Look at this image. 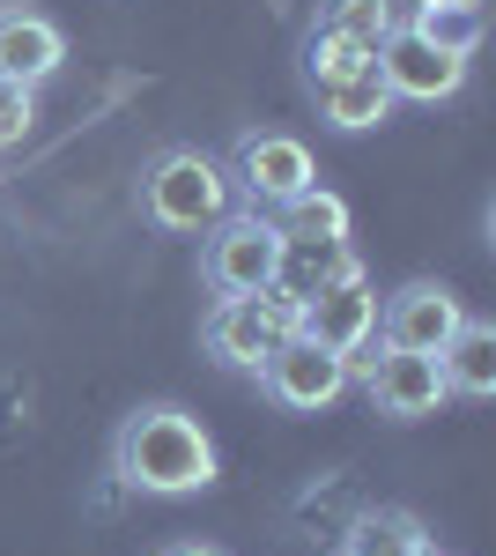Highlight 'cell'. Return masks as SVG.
<instances>
[{
    "label": "cell",
    "instance_id": "cell-21",
    "mask_svg": "<svg viewBox=\"0 0 496 556\" xmlns=\"http://www.w3.org/2000/svg\"><path fill=\"white\" fill-rule=\"evenodd\" d=\"M156 556H230V549H215V542H164Z\"/></svg>",
    "mask_w": 496,
    "mask_h": 556
},
{
    "label": "cell",
    "instance_id": "cell-23",
    "mask_svg": "<svg viewBox=\"0 0 496 556\" xmlns=\"http://www.w3.org/2000/svg\"><path fill=\"white\" fill-rule=\"evenodd\" d=\"M430 556H445V549H430Z\"/></svg>",
    "mask_w": 496,
    "mask_h": 556
},
{
    "label": "cell",
    "instance_id": "cell-14",
    "mask_svg": "<svg viewBox=\"0 0 496 556\" xmlns=\"http://www.w3.org/2000/svg\"><path fill=\"white\" fill-rule=\"evenodd\" d=\"M311 97H319V119L341 134H371L393 119V89L378 83V60L364 67V75H333V83H311Z\"/></svg>",
    "mask_w": 496,
    "mask_h": 556
},
{
    "label": "cell",
    "instance_id": "cell-19",
    "mask_svg": "<svg viewBox=\"0 0 496 556\" xmlns=\"http://www.w3.org/2000/svg\"><path fill=\"white\" fill-rule=\"evenodd\" d=\"M378 52L348 38H327V30H304V83H333V75H364Z\"/></svg>",
    "mask_w": 496,
    "mask_h": 556
},
{
    "label": "cell",
    "instance_id": "cell-10",
    "mask_svg": "<svg viewBox=\"0 0 496 556\" xmlns=\"http://www.w3.org/2000/svg\"><path fill=\"white\" fill-rule=\"evenodd\" d=\"M296 334L319 342V349H333V356L371 349L378 342V290L364 282V267L341 275V282H327V290H311V298L296 304Z\"/></svg>",
    "mask_w": 496,
    "mask_h": 556
},
{
    "label": "cell",
    "instance_id": "cell-9",
    "mask_svg": "<svg viewBox=\"0 0 496 556\" xmlns=\"http://www.w3.org/2000/svg\"><path fill=\"white\" fill-rule=\"evenodd\" d=\"M459 319H467V304H459L453 282L415 275V282H400V290H385V298H378V342L415 349V356H437V349L453 342Z\"/></svg>",
    "mask_w": 496,
    "mask_h": 556
},
{
    "label": "cell",
    "instance_id": "cell-8",
    "mask_svg": "<svg viewBox=\"0 0 496 556\" xmlns=\"http://www.w3.org/2000/svg\"><path fill=\"white\" fill-rule=\"evenodd\" d=\"M259 393L275 401V408H296V416H319V408H333L341 393H348V356H333V349L304 342V334H290V342L275 349L259 371Z\"/></svg>",
    "mask_w": 496,
    "mask_h": 556
},
{
    "label": "cell",
    "instance_id": "cell-18",
    "mask_svg": "<svg viewBox=\"0 0 496 556\" xmlns=\"http://www.w3.org/2000/svg\"><path fill=\"white\" fill-rule=\"evenodd\" d=\"M275 223H282V238H348V201L341 193H296L290 208H275Z\"/></svg>",
    "mask_w": 496,
    "mask_h": 556
},
{
    "label": "cell",
    "instance_id": "cell-17",
    "mask_svg": "<svg viewBox=\"0 0 496 556\" xmlns=\"http://www.w3.org/2000/svg\"><path fill=\"white\" fill-rule=\"evenodd\" d=\"M400 23H415L430 45H445V52H459V60H474V45H482V8H453V0H415V15H400Z\"/></svg>",
    "mask_w": 496,
    "mask_h": 556
},
{
    "label": "cell",
    "instance_id": "cell-15",
    "mask_svg": "<svg viewBox=\"0 0 496 556\" xmlns=\"http://www.w3.org/2000/svg\"><path fill=\"white\" fill-rule=\"evenodd\" d=\"M430 527L400 505H378V513H356V527L341 534V556H430Z\"/></svg>",
    "mask_w": 496,
    "mask_h": 556
},
{
    "label": "cell",
    "instance_id": "cell-20",
    "mask_svg": "<svg viewBox=\"0 0 496 556\" xmlns=\"http://www.w3.org/2000/svg\"><path fill=\"white\" fill-rule=\"evenodd\" d=\"M30 127H38V89L0 75V156H8V149H23Z\"/></svg>",
    "mask_w": 496,
    "mask_h": 556
},
{
    "label": "cell",
    "instance_id": "cell-1",
    "mask_svg": "<svg viewBox=\"0 0 496 556\" xmlns=\"http://www.w3.org/2000/svg\"><path fill=\"white\" fill-rule=\"evenodd\" d=\"M112 475L133 497H193L215 482V438L178 401H141L112 430Z\"/></svg>",
    "mask_w": 496,
    "mask_h": 556
},
{
    "label": "cell",
    "instance_id": "cell-6",
    "mask_svg": "<svg viewBox=\"0 0 496 556\" xmlns=\"http://www.w3.org/2000/svg\"><path fill=\"white\" fill-rule=\"evenodd\" d=\"M230 193H245V208H290L296 193H311L319 186V164H311V149L282 127H252L238 134V149H230Z\"/></svg>",
    "mask_w": 496,
    "mask_h": 556
},
{
    "label": "cell",
    "instance_id": "cell-2",
    "mask_svg": "<svg viewBox=\"0 0 496 556\" xmlns=\"http://www.w3.org/2000/svg\"><path fill=\"white\" fill-rule=\"evenodd\" d=\"M238 208L230 193V172L207 156V149H156L149 172H141V215L170 230V238H201L207 223Z\"/></svg>",
    "mask_w": 496,
    "mask_h": 556
},
{
    "label": "cell",
    "instance_id": "cell-12",
    "mask_svg": "<svg viewBox=\"0 0 496 556\" xmlns=\"http://www.w3.org/2000/svg\"><path fill=\"white\" fill-rule=\"evenodd\" d=\"M437 371H445V393H459V401H489L496 393V327L489 319H459L453 342L437 349Z\"/></svg>",
    "mask_w": 496,
    "mask_h": 556
},
{
    "label": "cell",
    "instance_id": "cell-11",
    "mask_svg": "<svg viewBox=\"0 0 496 556\" xmlns=\"http://www.w3.org/2000/svg\"><path fill=\"white\" fill-rule=\"evenodd\" d=\"M60 67H67V30L44 15L38 0H0V75L38 89Z\"/></svg>",
    "mask_w": 496,
    "mask_h": 556
},
{
    "label": "cell",
    "instance_id": "cell-3",
    "mask_svg": "<svg viewBox=\"0 0 496 556\" xmlns=\"http://www.w3.org/2000/svg\"><path fill=\"white\" fill-rule=\"evenodd\" d=\"M275 267H282V223L267 208H230L222 223L201 230V282L207 298H252V290H275Z\"/></svg>",
    "mask_w": 496,
    "mask_h": 556
},
{
    "label": "cell",
    "instance_id": "cell-5",
    "mask_svg": "<svg viewBox=\"0 0 496 556\" xmlns=\"http://www.w3.org/2000/svg\"><path fill=\"white\" fill-rule=\"evenodd\" d=\"M348 386H364V401L378 416H393V424H422V416H437L453 401L437 356H415V349H393V342L356 349L348 356Z\"/></svg>",
    "mask_w": 496,
    "mask_h": 556
},
{
    "label": "cell",
    "instance_id": "cell-13",
    "mask_svg": "<svg viewBox=\"0 0 496 556\" xmlns=\"http://www.w3.org/2000/svg\"><path fill=\"white\" fill-rule=\"evenodd\" d=\"M364 260H356V245L348 238H282V267H275V290L282 298H311V290H327V282H341V275H356Z\"/></svg>",
    "mask_w": 496,
    "mask_h": 556
},
{
    "label": "cell",
    "instance_id": "cell-22",
    "mask_svg": "<svg viewBox=\"0 0 496 556\" xmlns=\"http://www.w3.org/2000/svg\"><path fill=\"white\" fill-rule=\"evenodd\" d=\"M453 8H482V0H453Z\"/></svg>",
    "mask_w": 496,
    "mask_h": 556
},
{
    "label": "cell",
    "instance_id": "cell-4",
    "mask_svg": "<svg viewBox=\"0 0 496 556\" xmlns=\"http://www.w3.org/2000/svg\"><path fill=\"white\" fill-rule=\"evenodd\" d=\"M290 334H296V298H282V290L215 298L201 312V349L222 364V371H259Z\"/></svg>",
    "mask_w": 496,
    "mask_h": 556
},
{
    "label": "cell",
    "instance_id": "cell-7",
    "mask_svg": "<svg viewBox=\"0 0 496 556\" xmlns=\"http://www.w3.org/2000/svg\"><path fill=\"white\" fill-rule=\"evenodd\" d=\"M378 83L393 89V104H445L467 89V60L430 45L415 23H393V38L378 45Z\"/></svg>",
    "mask_w": 496,
    "mask_h": 556
},
{
    "label": "cell",
    "instance_id": "cell-16",
    "mask_svg": "<svg viewBox=\"0 0 496 556\" xmlns=\"http://www.w3.org/2000/svg\"><path fill=\"white\" fill-rule=\"evenodd\" d=\"M393 23H400L393 0H319V15H311V30L348 38V45H364V52H378V45L393 38Z\"/></svg>",
    "mask_w": 496,
    "mask_h": 556
}]
</instances>
